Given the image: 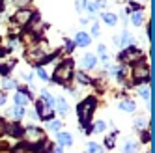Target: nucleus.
<instances>
[{"mask_svg": "<svg viewBox=\"0 0 155 153\" xmlns=\"http://www.w3.org/2000/svg\"><path fill=\"white\" fill-rule=\"evenodd\" d=\"M94 106H95L94 97H88V99H84V101L79 105L77 112H79V119H81L82 125H88V122H90V116H92V112H94Z\"/></svg>", "mask_w": 155, "mask_h": 153, "instance_id": "obj_1", "label": "nucleus"}, {"mask_svg": "<svg viewBox=\"0 0 155 153\" xmlns=\"http://www.w3.org/2000/svg\"><path fill=\"white\" fill-rule=\"evenodd\" d=\"M71 75H73V63L68 60L56 69V73H54V82H65V80L71 79Z\"/></svg>", "mask_w": 155, "mask_h": 153, "instance_id": "obj_2", "label": "nucleus"}, {"mask_svg": "<svg viewBox=\"0 0 155 153\" xmlns=\"http://www.w3.org/2000/svg\"><path fill=\"white\" fill-rule=\"evenodd\" d=\"M142 56V52L138 50V49H135V47H131V49H125L124 52L120 54V60L124 62V63H131L133 60H137V58H140Z\"/></svg>", "mask_w": 155, "mask_h": 153, "instance_id": "obj_3", "label": "nucleus"}, {"mask_svg": "<svg viewBox=\"0 0 155 153\" xmlns=\"http://www.w3.org/2000/svg\"><path fill=\"white\" fill-rule=\"evenodd\" d=\"M135 79H137L138 82H148V80H150V67H148L146 63L138 65V67L135 69Z\"/></svg>", "mask_w": 155, "mask_h": 153, "instance_id": "obj_4", "label": "nucleus"}, {"mask_svg": "<svg viewBox=\"0 0 155 153\" xmlns=\"http://www.w3.org/2000/svg\"><path fill=\"white\" fill-rule=\"evenodd\" d=\"M28 19H32V11L30 9H21V11H17V15H15V23L25 24V23H28Z\"/></svg>", "mask_w": 155, "mask_h": 153, "instance_id": "obj_5", "label": "nucleus"}, {"mask_svg": "<svg viewBox=\"0 0 155 153\" xmlns=\"http://www.w3.org/2000/svg\"><path fill=\"white\" fill-rule=\"evenodd\" d=\"M75 43H77L79 47H86L88 43H90V36L84 34V32H79V34H77V37H75Z\"/></svg>", "mask_w": 155, "mask_h": 153, "instance_id": "obj_6", "label": "nucleus"}, {"mask_svg": "<svg viewBox=\"0 0 155 153\" xmlns=\"http://www.w3.org/2000/svg\"><path fill=\"white\" fill-rule=\"evenodd\" d=\"M36 148H32L28 142H21V144L15 148V153H34Z\"/></svg>", "mask_w": 155, "mask_h": 153, "instance_id": "obj_7", "label": "nucleus"}, {"mask_svg": "<svg viewBox=\"0 0 155 153\" xmlns=\"http://www.w3.org/2000/svg\"><path fill=\"white\" fill-rule=\"evenodd\" d=\"M58 142H60V146H71V135L69 133H60L58 135Z\"/></svg>", "mask_w": 155, "mask_h": 153, "instance_id": "obj_8", "label": "nucleus"}, {"mask_svg": "<svg viewBox=\"0 0 155 153\" xmlns=\"http://www.w3.org/2000/svg\"><path fill=\"white\" fill-rule=\"evenodd\" d=\"M95 63H97V60H95V56H94V54H86V56H84V67L92 69Z\"/></svg>", "mask_w": 155, "mask_h": 153, "instance_id": "obj_9", "label": "nucleus"}, {"mask_svg": "<svg viewBox=\"0 0 155 153\" xmlns=\"http://www.w3.org/2000/svg\"><path fill=\"white\" fill-rule=\"evenodd\" d=\"M103 21H105L108 26H114V24H116V15H114V13H105V15H103Z\"/></svg>", "mask_w": 155, "mask_h": 153, "instance_id": "obj_10", "label": "nucleus"}, {"mask_svg": "<svg viewBox=\"0 0 155 153\" xmlns=\"http://www.w3.org/2000/svg\"><path fill=\"white\" fill-rule=\"evenodd\" d=\"M120 108H121V110H127V112H133V110H135V105H133L131 101H121Z\"/></svg>", "mask_w": 155, "mask_h": 153, "instance_id": "obj_11", "label": "nucleus"}, {"mask_svg": "<svg viewBox=\"0 0 155 153\" xmlns=\"http://www.w3.org/2000/svg\"><path fill=\"white\" fill-rule=\"evenodd\" d=\"M56 106H58V112H60V114H65V112H68V103H65L64 99H58V101H56Z\"/></svg>", "mask_w": 155, "mask_h": 153, "instance_id": "obj_12", "label": "nucleus"}, {"mask_svg": "<svg viewBox=\"0 0 155 153\" xmlns=\"http://www.w3.org/2000/svg\"><path fill=\"white\" fill-rule=\"evenodd\" d=\"M15 103H17V106H25V105L28 103V99H26L23 93H17V95H15Z\"/></svg>", "mask_w": 155, "mask_h": 153, "instance_id": "obj_13", "label": "nucleus"}, {"mask_svg": "<svg viewBox=\"0 0 155 153\" xmlns=\"http://www.w3.org/2000/svg\"><path fill=\"white\" fill-rule=\"evenodd\" d=\"M41 95H43V101H45V103H47V105H49V108H51V106H52V105H54V99H52V97H51V95H49V92H43V93H41Z\"/></svg>", "mask_w": 155, "mask_h": 153, "instance_id": "obj_14", "label": "nucleus"}, {"mask_svg": "<svg viewBox=\"0 0 155 153\" xmlns=\"http://www.w3.org/2000/svg\"><path fill=\"white\" fill-rule=\"evenodd\" d=\"M88 151L90 153H101V148L97 144H94V142H90V144H88Z\"/></svg>", "mask_w": 155, "mask_h": 153, "instance_id": "obj_15", "label": "nucleus"}, {"mask_svg": "<svg viewBox=\"0 0 155 153\" xmlns=\"http://www.w3.org/2000/svg\"><path fill=\"white\" fill-rule=\"evenodd\" d=\"M13 116H15V118H23V116H25V108H23V106H15V108H13Z\"/></svg>", "mask_w": 155, "mask_h": 153, "instance_id": "obj_16", "label": "nucleus"}, {"mask_svg": "<svg viewBox=\"0 0 155 153\" xmlns=\"http://www.w3.org/2000/svg\"><path fill=\"white\" fill-rule=\"evenodd\" d=\"M129 43H131V36L127 34V32H125V34H121V45H129Z\"/></svg>", "mask_w": 155, "mask_h": 153, "instance_id": "obj_17", "label": "nucleus"}, {"mask_svg": "<svg viewBox=\"0 0 155 153\" xmlns=\"http://www.w3.org/2000/svg\"><path fill=\"white\" fill-rule=\"evenodd\" d=\"M133 24H142V15L140 13H135V15H133Z\"/></svg>", "mask_w": 155, "mask_h": 153, "instance_id": "obj_18", "label": "nucleus"}, {"mask_svg": "<svg viewBox=\"0 0 155 153\" xmlns=\"http://www.w3.org/2000/svg\"><path fill=\"white\" fill-rule=\"evenodd\" d=\"M94 131H95V133H103V131H105V122H97Z\"/></svg>", "mask_w": 155, "mask_h": 153, "instance_id": "obj_19", "label": "nucleus"}, {"mask_svg": "<svg viewBox=\"0 0 155 153\" xmlns=\"http://www.w3.org/2000/svg\"><path fill=\"white\" fill-rule=\"evenodd\" d=\"M86 6H88V11H92V13H94V11H97V9H99V8H97V4H95V2H88V4H86Z\"/></svg>", "mask_w": 155, "mask_h": 153, "instance_id": "obj_20", "label": "nucleus"}, {"mask_svg": "<svg viewBox=\"0 0 155 153\" xmlns=\"http://www.w3.org/2000/svg\"><path fill=\"white\" fill-rule=\"evenodd\" d=\"M125 153H135V144H131V142H129V144L125 146Z\"/></svg>", "mask_w": 155, "mask_h": 153, "instance_id": "obj_21", "label": "nucleus"}, {"mask_svg": "<svg viewBox=\"0 0 155 153\" xmlns=\"http://www.w3.org/2000/svg\"><path fill=\"white\" fill-rule=\"evenodd\" d=\"M60 127H62L60 122H52V123H51V129H52V131H60Z\"/></svg>", "mask_w": 155, "mask_h": 153, "instance_id": "obj_22", "label": "nucleus"}, {"mask_svg": "<svg viewBox=\"0 0 155 153\" xmlns=\"http://www.w3.org/2000/svg\"><path fill=\"white\" fill-rule=\"evenodd\" d=\"M86 8V0H77V9H84Z\"/></svg>", "mask_w": 155, "mask_h": 153, "instance_id": "obj_23", "label": "nucleus"}, {"mask_svg": "<svg viewBox=\"0 0 155 153\" xmlns=\"http://www.w3.org/2000/svg\"><path fill=\"white\" fill-rule=\"evenodd\" d=\"M140 95L144 97V99H150V92H148V88H142V90H140Z\"/></svg>", "mask_w": 155, "mask_h": 153, "instance_id": "obj_24", "label": "nucleus"}, {"mask_svg": "<svg viewBox=\"0 0 155 153\" xmlns=\"http://www.w3.org/2000/svg\"><path fill=\"white\" fill-rule=\"evenodd\" d=\"M79 80L81 82H90V79H88L86 75H82V73H79Z\"/></svg>", "mask_w": 155, "mask_h": 153, "instance_id": "obj_25", "label": "nucleus"}, {"mask_svg": "<svg viewBox=\"0 0 155 153\" xmlns=\"http://www.w3.org/2000/svg\"><path fill=\"white\" fill-rule=\"evenodd\" d=\"M38 73H39V76H41V79H45V80H47V73H45V71H43L41 67L38 69Z\"/></svg>", "mask_w": 155, "mask_h": 153, "instance_id": "obj_26", "label": "nucleus"}, {"mask_svg": "<svg viewBox=\"0 0 155 153\" xmlns=\"http://www.w3.org/2000/svg\"><path fill=\"white\" fill-rule=\"evenodd\" d=\"M105 144H107L108 148H112V146H114V142H112V138H107V142H105Z\"/></svg>", "mask_w": 155, "mask_h": 153, "instance_id": "obj_27", "label": "nucleus"}, {"mask_svg": "<svg viewBox=\"0 0 155 153\" xmlns=\"http://www.w3.org/2000/svg\"><path fill=\"white\" fill-rule=\"evenodd\" d=\"M13 86H15V82H12V80L6 82V88H13Z\"/></svg>", "mask_w": 155, "mask_h": 153, "instance_id": "obj_28", "label": "nucleus"}, {"mask_svg": "<svg viewBox=\"0 0 155 153\" xmlns=\"http://www.w3.org/2000/svg\"><path fill=\"white\" fill-rule=\"evenodd\" d=\"M135 125H137V127H144V122H142V119H137Z\"/></svg>", "mask_w": 155, "mask_h": 153, "instance_id": "obj_29", "label": "nucleus"}, {"mask_svg": "<svg viewBox=\"0 0 155 153\" xmlns=\"http://www.w3.org/2000/svg\"><path fill=\"white\" fill-rule=\"evenodd\" d=\"M97 50H99V54H105V47H103V45H99V49H97Z\"/></svg>", "mask_w": 155, "mask_h": 153, "instance_id": "obj_30", "label": "nucleus"}, {"mask_svg": "<svg viewBox=\"0 0 155 153\" xmlns=\"http://www.w3.org/2000/svg\"><path fill=\"white\" fill-rule=\"evenodd\" d=\"M54 153H62V148H56V149H54Z\"/></svg>", "mask_w": 155, "mask_h": 153, "instance_id": "obj_31", "label": "nucleus"}, {"mask_svg": "<svg viewBox=\"0 0 155 153\" xmlns=\"http://www.w3.org/2000/svg\"><path fill=\"white\" fill-rule=\"evenodd\" d=\"M0 6H2V0H0Z\"/></svg>", "mask_w": 155, "mask_h": 153, "instance_id": "obj_32", "label": "nucleus"}]
</instances>
